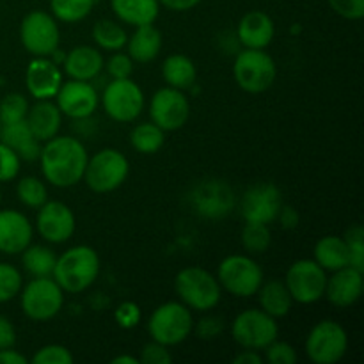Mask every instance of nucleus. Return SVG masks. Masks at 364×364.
<instances>
[{
	"label": "nucleus",
	"instance_id": "1",
	"mask_svg": "<svg viewBox=\"0 0 364 364\" xmlns=\"http://www.w3.org/2000/svg\"><path fill=\"white\" fill-rule=\"evenodd\" d=\"M87 160V149L80 139L68 135L52 137L45 142L39 153L43 176L57 188H70L80 183Z\"/></svg>",
	"mask_w": 364,
	"mask_h": 364
},
{
	"label": "nucleus",
	"instance_id": "2",
	"mask_svg": "<svg viewBox=\"0 0 364 364\" xmlns=\"http://www.w3.org/2000/svg\"><path fill=\"white\" fill-rule=\"evenodd\" d=\"M100 267V256L95 249L75 245L57 256L52 277L64 294H82L98 279Z\"/></svg>",
	"mask_w": 364,
	"mask_h": 364
},
{
	"label": "nucleus",
	"instance_id": "3",
	"mask_svg": "<svg viewBox=\"0 0 364 364\" xmlns=\"http://www.w3.org/2000/svg\"><path fill=\"white\" fill-rule=\"evenodd\" d=\"M174 290L180 302L192 311H210L223 297V288L217 277L201 267L181 269L174 277Z\"/></svg>",
	"mask_w": 364,
	"mask_h": 364
},
{
	"label": "nucleus",
	"instance_id": "4",
	"mask_svg": "<svg viewBox=\"0 0 364 364\" xmlns=\"http://www.w3.org/2000/svg\"><path fill=\"white\" fill-rule=\"evenodd\" d=\"M192 331H194L192 309H188L183 302H164L148 318V333L151 340L166 347H176L183 343Z\"/></svg>",
	"mask_w": 364,
	"mask_h": 364
},
{
	"label": "nucleus",
	"instance_id": "5",
	"mask_svg": "<svg viewBox=\"0 0 364 364\" xmlns=\"http://www.w3.org/2000/svg\"><path fill=\"white\" fill-rule=\"evenodd\" d=\"M233 77L242 91L259 95L272 87L277 77V66L265 50L244 48L235 57Z\"/></svg>",
	"mask_w": 364,
	"mask_h": 364
},
{
	"label": "nucleus",
	"instance_id": "6",
	"mask_svg": "<svg viewBox=\"0 0 364 364\" xmlns=\"http://www.w3.org/2000/svg\"><path fill=\"white\" fill-rule=\"evenodd\" d=\"M21 311L34 322L55 318L64 306V291L52 276L32 277L20 291Z\"/></svg>",
	"mask_w": 364,
	"mask_h": 364
},
{
	"label": "nucleus",
	"instance_id": "7",
	"mask_svg": "<svg viewBox=\"0 0 364 364\" xmlns=\"http://www.w3.org/2000/svg\"><path fill=\"white\" fill-rule=\"evenodd\" d=\"M128 173L130 162L127 156L119 149L105 148L87 160L82 180L96 194H109L127 181Z\"/></svg>",
	"mask_w": 364,
	"mask_h": 364
},
{
	"label": "nucleus",
	"instance_id": "8",
	"mask_svg": "<svg viewBox=\"0 0 364 364\" xmlns=\"http://www.w3.org/2000/svg\"><path fill=\"white\" fill-rule=\"evenodd\" d=\"M217 281L233 297L247 299L256 295L263 283V270L251 256L231 255L219 263Z\"/></svg>",
	"mask_w": 364,
	"mask_h": 364
},
{
	"label": "nucleus",
	"instance_id": "9",
	"mask_svg": "<svg viewBox=\"0 0 364 364\" xmlns=\"http://www.w3.org/2000/svg\"><path fill=\"white\" fill-rule=\"evenodd\" d=\"M231 336L242 348L262 352L279 336L277 318L259 308L245 309L231 323Z\"/></svg>",
	"mask_w": 364,
	"mask_h": 364
},
{
	"label": "nucleus",
	"instance_id": "10",
	"mask_svg": "<svg viewBox=\"0 0 364 364\" xmlns=\"http://www.w3.org/2000/svg\"><path fill=\"white\" fill-rule=\"evenodd\" d=\"M304 347L311 363L336 364L348 350L347 331L334 320H322L309 331Z\"/></svg>",
	"mask_w": 364,
	"mask_h": 364
},
{
	"label": "nucleus",
	"instance_id": "11",
	"mask_svg": "<svg viewBox=\"0 0 364 364\" xmlns=\"http://www.w3.org/2000/svg\"><path fill=\"white\" fill-rule=\"evenodd\" d=\"M107 116L117 123H132L144 109V92L132 78H112L102 95Z\"/></svg>",
	"mask_w": 364,
	"mask_h": 364
},
{
	"label": "nucleus",
	"instance_id": "12",
	"mask_svg": "<svg viewBox=\"0 0 364 364\" xmlns=\"http://www.w3.org/2000/svg\"><path fill=\"white\" fill-rule=\"evenodd\" d=\"M20 41L34 57H50L60 43V31L52 13L31 11L20 23Z\"/></svg>",
	"mask_w": 364,
	"mask_h": 364
},
{
	"label": "nucleus",
	"instance_id": "13",
	"mask_svg": "<svg viewBox=\"0 0 364 364\" xmlns=\"http://www.w3.org/2000/svg\"><path fill=\"white\" fill-rule=\"evenodd\" d=\"M327 274L315 259H297L287 270L284 284L294 302L315 304L326 294Z\"/></svg>",
	"mask_w": 364,
	"mask_h": 364
},
{
	"label": "nucleus",
	"instance_id": "14",
	"mask_svg": "<svg viewBox=\"0 0 364 364\" xmlns=\"http://www.w3.org/2000/svg\"><path fill=\"white\" fill-rule=\"evenodd\" d=\"M149 116L156 127L164 132H176L188 121L191 116V103L183 91L174 87H162L151 96L149 103Z\"/></svg>",
	"mask_w": 364,
	"mask_h": 364
},
{
	"label": "nucleus",
	"instance_id": "15",
	"mask_svg": "<svg viewBox=\"0 0 364 364\" xmlns=\"http://www.w3.org/2000/svg\"><path fill=\"white\" fill-rule=\"evenodd\" d=\"M283 206L281 191L274 183H258L244 192L240 201V213L245 223L272 224L277 220Z\"/></svg>",
	"mask_w": 364,
	"mask_h": 364
},
{
	"label": "nucleus",
	"instance_id": "16",
	"mask_svg": "<svg viewBox=\"0 0 364 364\" xmlns=\"http://www.w3.org/2000/svg\"><path fill=\"white\" fill-rule=\"evenodd\" d=\"M39 237L48 244H64L73 237L77 230L75 213L63 201H46L38 208L36 219Z\"/></svg>",
	"mask_w": 364,
	"mask_h": 364
},
{
	"label": "nucleus",
	"instance_id": "17",
	"mask_svg": "<svg viewBox=\"0 0 364 364\" xmlns=\"http://www.w3.org/2000/svg\"><path fill=\"white\" fill-rule=\"evenodd\" d=\"M98 92L92 87L91 82L85 80H68L63 82L55 95V105L63 112V116L71 119H87L98 109Z\"/></svg>",
	"mask_w": 364,
	"mask_h": 364
},
{
	"label": "nucleus",
	"instance_id": "18",
	"mask_svg": "<svg viewBox=\"0 0 364 364\" xmlns=\"http://www.w3.org/2000/svg\"><path fill=\"white\" fill-rule=\"evenodd\" d=\"M196 212L206 219H220L235 208V194L226 181L205 180L191 194Z\"/></svg>",
	"mask_w": 364,
	"mask_h": 364
},
{
	"label": "nucleus",
	"instance_id": "19",
	"mask_svg": "<svg viewBox=\"0 0 364 364\" xmlns=\"http://www.w3.org/2000/svg\"><path fill=\"white\" fill-rule=\"evenodd\" d=\"M63 82L59 64L53 63L50 57H34L25 70V85L28 95L36 100L55 98Z\"/></svg>",
	"mask_w": 364,
	"mask_h": 364
},
{
	"label": "nucleus",
	"instance_id": "20",
	"mask_svg": "<svg viewBox=\"0 0 364 364\" xmlns=\"http://www.w3.org/2000/svg\"><path fill=\"white\" fill-rule=\"evenodd\" d=\"M363 277L364 272L350 265L334 270L333 276L327 277L323 297H327V301L336 308H350L363 295Z\"/></svg>",
	"mask_w": 364,
	"mask_h": 364
},
{
	"label": "nucleus",
	"instance_id": "21",
	"mask_svg": "<svg viewBox=\"0 0 364 364\" xmlns=\"http://www.w3.org/2000/svg\"><path fill=\"white\" fill-rule=\"evenodd\" d=\"M34 228L27 215L18 210H0V252L4 255H21L31 245Z\"/></svg>",
	"mask_w": 364,
	"mask_h": 364
},
{
	"label": "nucleus",
	"instance_id": "22",
	"mask_svg": "<svg viewBox=\"0 0 364 364\" xmlns=\"http://www.w3.org/2000/svg\"><path fill=\"white\" fill-rule=\"evenodd\" d=\"M276 36L274 20L263 11H249L237 27V39L244 48L265 50Z\"/></svg>",
	"mask_w": 364,
	"mask_h": 364
},
{
	"label": "nucleus",
	"instance_id": "23",
	"mask_svg": "<svg viewBox=\"0 0 364 364\" xmlns=\"http://www.w3.org/2000/svg\"><path fill=\"white\" fill-rule=\"evenodd\" d=\"M63 66L68 77L73 78V80L91 82L102 73L103 66H105V59H103L102 52L95 46L80 45L75 46L66 53Z\"/></svg>",
	"mask_w": 364,
	"mask_h": 364
},
{
	"label": "nucleus",
	"instance_id": "24",
	"mask_svg": "<svg viewBox=\"0 0 364 364\" xmlns=\"http://www.w3.org/2000/svg\"><path fill=\"white\" fill-rule=\"evenodd\" d=\"M28 128L39 142H46L55 137L63 124V112L50 100H38V103L28 107L27 117Z\"/></svg>",
	"mask_w": 364,
	"mask_h": 364
},
{
	"label": "nucleus",
	"instance_id": "25",
	"mask_svg": "<svg viewBox=\"0 0 364 364\" xmlns=\"http://www.w3.org/2000/svg\"><path fill=\"white\" fill-rule=\"evenodd\" d=\"M0 142L9 146L25 162H34V160L39 159V153H41V146H39L41 142L34 137L25 119L18 121V123L2 124V128H0Z\"/></svg>",
	"mask_w": 364,
	"mask_h": 364
},
{
	"label": "nucleus",
	"instance_id": "26",
	"mask_svg": "<svg viewBox=\"0 0 364 364\" xmlns=\"http://www.w3.org/2000/svg\"><path fill=\"white\" fill-rule=\"evenodd\" d=\"M162 32L155 25H141L135 27V32L128 38V55L134 59V63H151L162 52Z\"/></svg>",
	"mask_w": 364,
	"mask_h": 364
},
{
	"label": "nucleus",
	"instance_id": "27",
	"mask_svg": "<svg viewBox=\"0 0 364 364\" xmlns=\"http://www.w3.org/2000/svg\"><path fill=\"white\" fill-rule=\"evenodd\" d=\"M116 18L132 27L155 23L160 14L159 0H110Z\"/></svg>",
	"mask_w": 364,
	"mask_h": 364
},
{
	"label": "nucleus",
	"instance_id": "28",
	"mask_svg": "<svg viewBox=\"0 0 364 364\" xmlns=\"http://www.w3.org/2000/svg\"><path fill=\"white\" fill-rule=\"evenodd\" d=\"M256 294H258L259 309H263L267 315L274 316V318H283L291 311L294 299H291L284 281L263 279L262 287L258 288Z\"/></svg>",
	"mask_w": 364,
	"mask_h": 364
},
{
	"label": "nucleus",
	"instance_id": "29",
	"mask_svg": "<svg viewBox=\"0 0 364 364\" xmlns=\"http://www.w3.org/2000/svg\"><path fill=\"white\" fill-rule=\"evenodd\" d=\"M315 262L322 267L323 270H340L343 267L350 265V255H348V245L343 237L336 235H327L320 238L315 245Z\"/></svg>",
	"mask_w": 364,
	"mask_h": 364
},
{
	"label": "nucleus",
	"instance_id": "30",
	"mask_svg": "<svg viewBox=\"0 0 364 364\" xmlns=\"http://www.w3.org/2000/svg\"><path fill=\"white\" fill-rule=\"evenodd\" d=\"M162 77L169 87L185 91L196 84L198 70L191 57L183 55V53H173L164 60Z\"/></svg>",
	"mask_w": 364,
	"mask_h": 364
},
{
	"label": "nucleus",
	"instance_id": "31",
	"mask_svg": "<svg viewBox=\"0 0 364 364\" xmlns=\"http://www.w3.org/2000/svg\"><path fill=\"white\" fill-rule=\"evenodd\" d=\"M57 256L46 245H27L21 251V265L32 277L52 276Z\"/></svg>",
	"mask_w": 364,
	"mask_h": 364
},
{
	"label": "nucleus",
	"instance_id": "32",
	"mask_svg": "<svg viewBox=\"0 0 364 364\" xmlns=\"http://www.w3.org/2000/svg\"><path fill=\"white\" fill-rule=\"evenodd\" d=\"M130 144L141 155H155L166 144V132L153 121L141 123L130 132Z\"/></svg>",
	"mask_w": 364,
	"mask_h": 364
},
{
	"label": "nucleus",
	"instance_id": "33",
	"mask_svg": "<svg viewBox=\"0 0 364 364\" xmlns=\"http://www.w3.org/2000/svg\"><path fill=\"white\" fill-rule=\"evenodd\" d=\"M92 39L98 48L107 50V52H119L123 50V46H127L128 34L123 25H119L117 21L98 20L92 27Z\"/></svg>",
	"mask_w": 364,
	"mask_h": 364
},
{
	"label": "nucleus",
	"instance_id": "34",
	"mask_svg": "<svg viewBox=\"0 0 364 364\" xmlns=\"http://www.w3.org/2000/svg\"><path fill=\"white\" fill-rule=\"evenodd\" d=\"M96 0H50V11L57 21L78 23L95 9Z\"/></svg>",
	"mask_w": 364,
	"mask_h": 364
},
{
	"label": "nucleus",
	"instance_id": "35",
	"mask_svg": "<svg viewBox=\"0 0 364 364\" xmlns=\"http://www.w3.org/2000/svg\"><path fill=\"white\" fill-rule=\"evenodd\" d=\"M18 201L28 208L38 210L39 206L48 201V191L46 185L36 176H23L16 185Z\"/></svg>",
	"mask_w": 364,
	"mask_h": 364
},
{
	"label": "nucleus",
	"instance_id": "36",
	"mask_svg": "<svg viewBox=\"0 0 364 364\" xmlns=\"http://www.w3.org/2000/svg\"><path fill=\"white\" fill-rule=\"evenodd\" d=\"M272 235L267 224L245 223L242 230V245L249 255H262L270 247Z\"/></svg>",
	"mask_w": 364,
	"mask_h": 364
},
{
	"label": "nucleus",
	"instance_id": "37",
	"mask_svg": "<svg viewBox=\"0 0 364 364\" xmlns=\"http://www.w3.org/2000/svg\"><path fill=\"white\" fill-rule=\"evenodd\" d=\"M28 102L23 95L20 92H9L0 102V121L2 124L18 123L27 117L28 112Z\"/></svg>",
	"mask_w": 364,
	"mask_h": 364
},
{
	"label": "nucleus",
	"instance_id": "38",
	"mask_svg": "<svg viewBox=\"0 0 364 364\" xmlns=\"http://www.w3.org/2000/svg\"><path fill=\"white\" fill-rule=\"evenodd\" d=\"M23 287L21 272L11 263H0V304L18 297Z\"/></svg>",
	"mask_w": 364,
	"mask_h": 364
},
{
	"label": "nucleus",
	"instance_id": "39",
	"mask_svg": "<svg viewBox=\"0 0 364 364\" xmlns=\"http://www.w3.org/2000/svg\"><path fill=\"white\" fill-rule=\"evenodd\" d=\"M75 358L70 352V348H66L64 345H45V347L39 348L28 363L31 364H73Z\"/></svg>",
	"mask_w": 364,
	"mask_h": 364
},
{
	"label": "nucleus",
	"instance_id": "40",
	"mask_svg": "<svg viewBox=\"0 0 364 364\" xmlns=\"http://www.w3.org/2000/svg\"><path fill=\"white\" fill-rule=\"evenodd\" d=\"M343 238L348 245L350 267L364 272V230L361 226H352Z\"/></svg>",
	"mask_w": 364,
	"mask_h": 364
},
{
	"label": "nucleus",
	"instance_id": "41",
	"mask_svg": "<svg viewBox=\"0 0 364 364\" xmlns=\"http://www.w3.org/2000/svg\"><path fill=\"white\" fill-rule=\"evenodd\" d=\"M21 159L16 155V151L0 142V183L13 181L20 174Z\"/></svg>",
	"mask_w": 364,
	"mask_h": 364
},
{
	"label": "nucleus",
	"instance_id": "42",
	"mask_svg": "<svg viewBox=\"0 0 364 364\" xmlns=\"http://www.w3.org/2000/svg\"><path fill=\"white\" fill-rule=\"evenodd\" d=\"M265 359L270 364H295L297 363V352L287 341L274 340L265 348Z\"/></svg>",
	"mask_w": 364,
	"mask_h": 364
},
{
	"label": "nucleus",
	"instance_id": "43",
	"mask_svg": "<svg viewBox=\"0 0 364 364\" xmlns=\"http://www.w3.org/2000/svg\"><path fill=\"white\" fill-rule=\"evenodd\" d=\"M103 68L112 78H130L134 73V59L128 53L114 52Z\"/></svg>",
	"mask_w": 364,
	"mask_h": 364
},
{
	"label": "nucleus",
	"instance_id": "44",
	"mask_svg": "<svg viewBox=\"0 0 364 364\" xmlns=\"http://www.w3.org/2000/svg\"><path fill=\"white\" fill-rule=\"evenodd\" d=\"M114 320L121 329H134L141 322V308L132 301L121 302L114 311Z\"/></svg>",
	"mask_w": 364,
	"mask_h": 364
},
{
	"label": "nucleus",
	"instance_id": "45",
	"mask_svg": "<svg viewBox=\"0 0 364 364\" xmlns=\"http://www.w3.org/2000/svg\"><path fill=\"white\" fill-rule=\"evenodd\" d=\"M139 363L142 364H171L173 363V355H171L169 347L162 343H156V341H149L148 345L142 347L141 358Z\"/></svg>",
	"mask_w": 364,
	"mask_h": 364
},
{
	"label": "nucleus",
	"instance_id": "46",
	"mask_svg": "<svg viewBox=\"0 0 364 364\" xmlns=\"http://www.w3.org/2000/svg\"><path fill=\"white\" fill-rule=\"evenodd\" d=\"M331 9L345 20L358 21L364 16V0H327Z\"/></svg>",
	"mask_w": 364,
	"mask_h": 364
},
{
	"label": "nucleus",
	"instance_id": "47",
	"mask_svg": "<svg viewBox=\"0 0 364 364\" xmlns=\"http://www.w3.org/2000/svg\"><path fill=\"white\" fill-rule=\"evenodd\" d=\"M196 334H198L199 340H215L219 338V334L224 331V320L220 316L210 315L205 316L198 322V326L194 327Z\"/></svg>",
	"mask_w": 364,
	"mask_h": 364
},
{
	"label": "nucleus",
	"instance_id": "48",
	"mask_svg": "<svg viewBox=\"0 0 364 364\" xmlns=\"http://www.w3.org/2000/svg\"><path fill=\"white\" fill-rule=\"evenodd\" d=\"M16 345V329L7 316L0 315V348H11Z\"/></svg>",
	"mask_w": 364,
	"mask_h": 364
},
{
	"label": "nucleus",
	"instance_id": "49",
	"mask_svg": "<svg viewBox=\"0 0 364 364\" xmlns=\"http://www.w3.org/2000/svg\"><path fill=\"white\" fill-rule=\"evenodd\" d=\"M277 220H279V224L284 230H295L299 226V223H301V215H299V212L294 206L283 205L279 210V215H277Z\"/></svg>",
	"mask_w": 364,
	"mask_h": 364
},
{
	"label": "nucleus",
	"instance_id": "50",
	"mask_svg": "<svg viewBox=\"0 0 364 364\" xmlns=\"http://www.w3.org/2000/svg\"><path fill=\"white\" fill-rule=\"evenodd\" d=\"M159 2L160 6H164L169 11H174V13H185V11L194 9L201 0H159Z\"/></svg>",
	"mask_w": 364,
	"mask_h": 364
},
{
	"label": "nucleus",
	"instance_id": "51",
	"mask_svg": "<svg viewBox=\"0 0 364 364\" xmlns=\"http://www.w3.org/2000/svg\"><path fill=\"white\" fill-rule=\"evenodd\" d=\"M0 364H28V359L14 347L0 348Z\"/></svg>",
	"mask_w": 364,
	"mask_h": 364
},
{
	"label": "nucleus",
	"instance_id": "52",
	"mask_svg": "<svg viewBox=\"0 0 364 364\" xmlns=\"http://www.w3.org/2000/svg\"><path fill=\"white\" fill-rule=\"evenodd\" d=\"M235 364H262L263 358L258 350H251V348H244L240 354L233 358Z\"/></svg>",
	"mask_w": 364,
	"mask_h": 364
},
{
	"label": "nucleus",
	"instance_id": "53",
	"mask_svg": "<svg viewBox=\"0 0 364 364\" xmlns=\"http://www.w3.org/2000/svg\"><path fill=\"white\" fill-rule=\"evenodd\" d=\"M112 364H139V359L134 358V355H117V358H114Z\"/></svg>",
	"mask_w": 364,
	"mask_h": 364
},
{
	"label": "nucleus",
	"instance_id": "54",
	"mask_svg": "<svg viewBox=\"0 0 364 364\" xmlns=\"http://www.w3.org/2000/svg\"><path fill=\"white\" fill-rule=\"evenodd\" d=\"M0 205H2V192H0Z\"/></svg>",
	"mask_w": 364,
	"mask_h": 364
},
{
	"label": "nucleus",
	"instance_id": "55",
	"mask_svg": "<svg viewBox=\"0 0 364 364\" xmlns=\"http://www.w3.org/2000/svg\"><path fill=\"white\" fill-rule=\"evenodd\" d=\"M0 128H2V121H0Z\"/></svg>",
	"mask_w": 364,
	"mask_h": 364
}]
</instances>
